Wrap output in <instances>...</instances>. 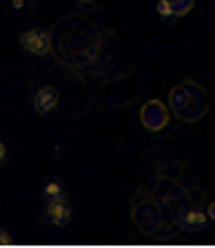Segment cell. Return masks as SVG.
Here are the masks:
<instances>
[{"mask_svg":"<svg viewBox=\"0 0 215 248\" xmlns=\"http://www.w3.org/2000/svg\"><path fill=\"white\" fill-rule=\"evenodd\" d=\"M139 117H141V124L149 129V131H163L167 122H170V112H167V108L158 100V98H151V100H146L144 105H141V110H139Z\"/></svg>","mask_w":215,"mask_h":248,"instance_id":"obj_5","label":"cell"},{"mask_svg":"<svg viewBox=\"0 0 215 248\" xmlns=\"http://www.w3.org/2000/svg\"><path fill=\"white\" fill-rule=\"evenodd\" d=\"M141 191H146L153 198L165 215L170 213L172 219H177V215L184 210L186 205H191L189 203V191L172 177H155L146 186H141Z\"/></svg>","mask_w":215,"mask_h":248,"instance_id":"obj_3","label":"cell"},{"mask_svg":"<svg viewBox=\"0 0 215 248\" xmlns=\"http://www.w3.org/2000/svg\"><path fill=\"white\" fill-rule=\"evenodd\" d=\"M60 105V93L55 86H38L33 91V110L38 115H50L55 108Z\"/></svg>","mask_w":215,"mask_h":248,"instance_id":"obj_7","label":"cell"},{"mask_svg":"<svg viewBox=\"0 0 215 248\" xmlns=\"http://www.w3.org/2000/svg\"><path fill=\"white\" fill-rule=\"evenodd\" d=\"M177 227L180 229H184V232H198V229H203L206 227V222H208V215L201 210V208H196V205H186L184 210L177 215Z\"/></svg>","mask_w":215,"mask_h":248,"instance_id":"obj_8","label":"cell"},{"mask_svg":"<svg viewBox=\"0 0 215 248\" xmlns=\"http://www.w3.org/2000/svg\"><path fill=\"white\" fill-rule=\"evenodd\" d=\"M5 160H7V148H5V143L0 141V165H2Z\"/></svg>","mask_w":215,"mask_h":248,"instance_id":"obj_13","label":"cell"},{"mask_svg":"<svg viewBox=\"0 0 215 248\" xmlns=\"http://www.w3.org/2000/svg\"><path fill=\"white\" fill-rule=\"evenodd\" d=\"M170 108H172V115L182 122H198L208 115V95L206 89L198 86L196 81H182L177 86L170 89Z\"/></svg>","mask_w":215,"mask_h":248,"instance_id":"obj_2","label":"cell"},{"mask_svg":"<svg viewBox=\"0 0 215 248\" xmlns=\"http://www.w3.org/2000/svg\"><path fill=\"white\" fill-rule=\"evenodd\" d=\"M175 17H186L191 10H194V0H167Z\"/></svg>","mask_w":215,"mask_h":248,"instance_id":"obj_11","label":"cell"},{"mask_svg":"<svg viewBox=\"0 0 215 248\" xmlns=\"http://www.w3.org/2000/svg\"><path fill=\"white\" fill-rule=\"evenodd\" d=\"M206 215H208V217H211V219L215 222V201L211 203V205H208V213H206Z\"/></svg>","mask_w":215,"mask_h":248,"instance_id":"obj_14","label":"cell"},{"mask_svg":"<svg viewBox=\"0 0 215 248\" xmlns=\"http://www.w3.org/2000/svg\"><path fill=\"white\" fill-rule=\"evenodd\" d=\"M77 2H79V5H91L93 0H77Z\"/></svg>","mask_w":215,"mask_h":248,"instance_id":"obj_17","label":"cell"},{"mask_svg":"<svg viewBox=\"0 0 215 248\" xmlns=\"http://www.w3.org/2000/svg\"><path fill=\"white\" fill-rule=\"evenodd\" d=\"M155 12H158V17H160L163 22H170V19H175V12H172V7H170V2H167V0H158V5H155Z\"/></svg>","mask_w":215,"mask_h":248,"instance_id":"obj_12","label":"cell"},{"mask_svg":"<svg viewBox=\"0 0 215 248\" xmlns=\"http://www.w3.org/2000/svg\"><path fill=\"white\" fill-rule=\"evenodd\" d=\"M12 7H15V10H22V7H24V0H12Z\"/></svg>","mask_w":215,"mask_h":248,"instance_id":"obj_15","label":"cell"},{"mask_svg":"<svg viewBox=\"0 0 215 248\" xmlns=\"http://www.w3.org/2000/svg\"><path fill=\"white\" fill-rule=\"evenodd\" d=\"M43 198H46V203L48 201H62L65 198V188H62L60 182H48V184L43 186Z\"/></svg>","mask_w":215,"mask_h":248,"instance_id":"obj_10","label":"cell"},{"mask_svg":"<svg viewBox=\"0 0 215 248\" xmlns=\"http://www.w3.org/2000/svg\"><path fill=\"white\" fill-rule=\"evenodd\" d=\"M132 222L144 232H160L167 224V217L153 198L139 188V193L132 201Z\"/></svg>","mask_w":215,"mask_h":248,"instance_id":"obj_4","label":"cell"},{"mask_svg":"<svg viewBox=\"0 0 215 248\" xmlns=\"http://www.w3.org/2000/svg\"><path fill=\"white\" fill-rule=\"evenodd\" d=\"M110 33L86 15H67L50 29V53L72 74L91 77L105 60Z\"/></svg>","mask_w":215,"mask_h":248,"instance_id":"obj_1","label":"cell"},{"mask_svg":"<svg viewBox=\"0 0 215 248\" xmlns=\"http://www.w3.org/2000/svg\"><path fill=\"white\" fill-rule=\"evenodd\" d=\"M7 241H10V236H7V234L2 232V227H0V244H7Z\"/></svg>","mask_w":215,"mask_h":248,"instance_id":"obj_16","label":"cell"},{"mask_svg":"<svg viewBox=\"0 0 215 248\" xmlns=\"http://www.w3.org/2000/svg\"><path fill=\"white\" fill-rule=\"evenodd\" d=\"M46 213H48V219L55 224V227H65L67 222H69V205L65 203V198L62 201H48L46 203Z\"/></svg>","mask_w":215,"mask_h":248,"instance_id":"obj_9","label":"cell"},{"mask_svg":"<svg viewBox=\"0 0 215 248\" xmlns=\"http://www.w3.org/2000/svg\"><path fill=\"white\" fill-rule=\"evenodd\" d=\"M19 43L33 55H48L50 53V31L41 29V27L27 29L19 36Z\"/></svg>","mask_w":215,"mask_h":248,"instance_id":"obj_6","label":"cell"}]
</instances>
